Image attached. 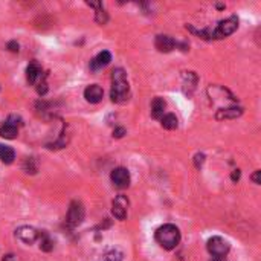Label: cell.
<instances>
[{
	"mask_svg": "<svg viewBox=\"0 0 261 261\" xmlns=\"http://www.w3.org/2000/svg\"><path fill=\"white\" fill-rule=\"evenodd\" d=\"M110 98L113 102L118 104H124L130 98V86L127 81V73L124 69H115L112 72V92H110Z\"/></svg>",
	"mask_w": 261,
	"mask_h": 261,
	"instance_id": "cell-1",
	"label": "cell"
},
{
	"mask_svg": "<svg viewBox=\"0 0 261 261\" xmlns=\"http://www.w3.org/2000/svg\"><path fill=\"white\" fill-rule=\"evenodd\" d=\"M156 241L161 244V246L166 251H173L177 248V244L180 243V231H179V228L174 226V225H163L161 226L156 234Z\"/></svg>",
	"mask_w": 261,
	"mask_h": 261,
	"instance_id": "cell-2",
	"label": "cell"
},
{
	"mask_svg": "<svg viewBox=\"0 0 261 261\" xmlns=\"http://www.w3.org/2000/svg\"><path fill=\"white\" fill-rule=\"evenodd\" d=\"M208 95H209L212 104H220L222 105L220 109H226V107H231V105L237 104V98L228 89H225L222 86H211L208 89Z\"/></svg>",
	"mask_w": 261,
	"mask_h": 261,
	"instance_id": "cell-3",
	"label": "cell"
},
{
	"mask_svg": "<svg viewBox=\"0 0 261 261\" xmlns=\"http://www.w3.org/2000/svg\"><path fill=\"white\" fill-rule=\"evenodd\" d=\"M238 28V19L235 17V15H232V17H229L226 20H222L217 28L212 31V38L216 40H223L226 37H229L231 34H234L235 31Z\"/></svg>",
	"mask_w": 261,
	"mask_h": 261,
	"instance_id": "cell-4",
	"label": "cell"
},
{
	"mask_svg": "<svg viewBox=\"0 0 261 261\" xmlns=\"http://www.w3.org/2000/svg\"><path fill=\"white\" fill-rule=\"evenodd\" d=\"M206 249L212 257H226L231 246H229V243L222 238V237H212L208 240L206 244Z\"/></svg>",
	"mask_w": 261,
	"mask_h": 261,
	"instance_id": "cell-5",
	"label": "cell"
},
{
	"mask_svg": "<svg viewBox=\"0 0 261 261\" xmlns=\"http://www.w3.org/2000/svg\"><path fill=\"white\" fill-rule=\"evenodd\" d=\"M84 216H86L84 206L80 202H72L70 206H69V211H67L66 222L70 228H76V226H80L83 223Z\"/></svg>",
	"mask_w": 261,
	"mask_h": 261,
	"instance_id": "cell-6",
	"label": "cell"
},
{
	"mask_svg": "<svg viewBox=\"0 0 261 261\" xmlns=\"http://www.w3.org/2000/svg\"><path fill=\"white\" fill-rule=\"evenodd\" d=\"M19 126H22V119L17 116H11L5 124L0 127V136L5 139H15L19 134Z\"/></svg>",
	"mask_w": 261,
	"mask_h": 261,
	"instance_id": "cell-7",
	"label": "cell"
},
{
	"mask_svg": "<svg viewBox=\"0 0 261 261\" xmlns=\"http://www.w3.org/2000/svg\"><path fill=\"white\" fill-rule=\"evenodd\" d=\"M110 179L113 182V185L119 190L129 188V185H130V173L124 166L115 168V170L112 171V174H110Z\"/></svg>",
	"mask_w": 261,
	"mask_h": 261,
	"instance_id": "cell-8",
	"label": "cell"
},
{
	"mask_svg": "<svg viewBox=\"0 0 261 261\" xmlns=\"http://www.w3.org/2000/svg\"><path fill=\"white\" fill-rule=\"evenodd\" d=\"M127 209H129V198L126 196H118L112 202V214L118 220H126L127 217Z\"/></svg>",
	"mask_w": 261,
	"mask_h": 261,
	"instance_id": "cell-9",
	"label": "cell"
},
{
	"mask_svg": "<svg viewBox=\"0 0 261 261\" xmlns=\"http://www.w3.org/2000/svg\"><path fill=\"white\" fill-rule=\"evenodd\" d=\"M15 235H17L19 240H22L26 244H33L35 240H38L40 232L37 229H34L33 226H20L17 231H15Z\"/></svg>",
	"mask_w": 261,
	"mask_h": 261,
	"instance_id": "cell-10",
	"label": "cell"
},
{
	"mask_svg": "<svg viewBox=\"0 0 261 261\" xmlns=\"http://www.w3.org/2000/svg\"><path fill=\"white\" fill-rule=\"evenodd\" d=\"M102 97H104V92H102V89H101L98 84H90V86H87L86 90H84V98H86V101L90 102V104H98V102H101V101H102Z\"/></svg>",
	"mask_w": 261,
	"mask_h": 261,
	"instance_id": "cell-11",
	"label": "cell"
},
{
	"mask_svg": "<svg viewBox=\"0 0 261 261\" xmlns=\"http://www.w3.org/2000/svg\"><path fill=\"white\" fill-rule=\"evenodd\" d=\"M44 78H46V75L43 73L41 67L37 63H31L26 67V80L29 81V84H34L35 86L37 83H40Z\"/></svg>",
	"mask_w": 261,
	"mask_h": 261,
	"instance_id": "cell-12",
	"label": "cell"
},
{
	"mask_svg": "<svg viewBox=\"0 0 261 261\" xmlns=\"http://www.w3.org/2000/svg\"><path fill=\"white\" fill-rule=\"evenodd\" d=\"M155 46H156V49L159 52H165L166 54V52H171L177 46V43L170 35H158L156 40H155Z\"/></svg>",
	"mask_w": 261,
	"mask_h": 261,
	"instance_id": "cell-13",
	"label": "cell"
},
{
	"mask_svg": "<svg viewBox=\"0 0 261 261\" xmlns=\"http://www.w3.org/2000/svg\"><path fill=\"white\" fill-rule=\"evenodd\" d=\"M110 61H112V54L109 51H102L90 61V69L94 72H97L99 69H104L105 66H109Z\"/></svg>",
	"mask_w": 261,
	"mask_h": 261,
	"instance_id": "cell-14",
	"label": "cell"
},
{
	"mask_svg": "<svg viewBox=\"0 0 261 261\" xmlns=\"http://www.w3.org/2000/svg\"><path fill=\"white\" fill-rule=\"evenodd\" d=\"M243 115V109L237 105H231V107H226V109H220L216 113V119L219 121H226V119H235L238 116Z\"/></svg>",
	"mask_w": 261,
	"mask_h": 261,
	"instance_id": "cell-15",
	"label": "cell"
},
{
	"mask_svg": "<svg viewBox=\"0 0 261 261\" xmlns=\"http://www.w3.org/2000/svg\"><path fill=\"white\" fill-rule=\"evenodd\" d=\"M165 109H166V102L163 98L156 97L151 101V116L155 119H161L165 113Z\"/></svg>",
	"mask_w": 261,
	"mask_h": 261,
	"instance_id": "cell-16",
	"label": "cell"
},
{
	"mask_svg": "<svg viewBox=\"0 0 261 261\" xmlns=\"http://www.w3.org/2000/svg\"><path fill=\"white\" fill-rule=\"evenodd\" d=\"M87 5L97 9V17H95V20H97L99 25H105L107 20H109V15H107V12H105L102 3H101V2H87Z\"/></svg>",
	"mask_w": 261,
	"mask_h": 261,
	"instance_id": "cell-17",
	"label": "cell"
},
{
	"mask_svg": "<svg viewBox=\"0 0 261 261\" xmlns=\"http://www.w3.org/2000/svg\"><path fill=\"white\" fill-rule=\"evenodd\" d=\"M161 126L165 130H176L179 127V121L176 118V115L173 113H166L161 118Z\"/></svg>",
	"mask_w": 261,
	"mask_h": 261,
	"instance_id": "cell-18",
	"label": "cell"
},
{
	"mask_svg": "<svg viewBox=\"0 0 261 261\" xmlns=\"http://www.w3.org/2000/svg\"><path fill=\"white\" fill-rule=\"evenodd\" d=\"M15 159V151L8 147V145H2L0 144V162L3 163H12Z\"/></svg>",
	"mask_w": 261,
	"mask_h": 261,
	"instance_id": "cell-19",
	"label": "cell"
},
{
	"mask_svg": "<svg viewBox=\"0 0 261 261\" xmlns=\"http://www.w3.org/2000/svg\"><path fill=\"white\" fill-rule=\"evenodd\" d=\"M38 240H40V249H41V251H44V252H49V251H52V248H54V243H52V240L49 238V235H48V234H46V232H40Z\"/></svg>",
	"mask_w": 261,
	"mask_h": 261,
	"instance_id": "cell-20",
	"label": "cell"
},
{
	"mask_svg": "<svg viewBox=\"0 0 261 261\" xmlns=\"http://www.w3.org/2000/svg\"><path fill=\"white\" fill-rule=\"evenodd\" d=\"M102 261H122V254L119 251H110L105 254Z\"/></svg>",
	"mask_w": 261,
	"mask_h": 261,
	"instance_id": "cell-21",
	"label": "cell"
},
{
	"mask_svg": "<svg viewBox=\"0 0 261 261\" xmlns=\"http://www.w3.org/2000/svg\"><path fill=\"white\" fill-rule=\"evenodd\" d=\"M35 87H37V92H38V95H46V92H48V83H46V78L44 80H41L40 83H37L35 84Z\"/></svg>",
	"mask_w": 261,
	"mask_h": 261,
	"instance_id": "cell-22",
	"label": "cell"
},
{
	"mask_svg": "<svg viewBox=\"0 0 261 261\" xmlns=\"http://www.w3.org/2000/svg\"><path fill=\"white\" fill-rule=\"evenodd\" d=\"M203 162H205V155H203V153H197V155L194 156V163H196V166H197V168H202Z\"/></svg>",
	"mask_w": 261,
	"mask_h": 261,
	"instance_id": "cell-23",
	"label": "cell"
},
{
	"mask_svg": "<svg viewBox=\"0 0 261 261\" xmlns=\"http://www.w3.org/2000/svg\"><path fill=\"white\" fill-rule=\"evenodd\" d=\"M124 134H126V129H122V127H118V129L113 130V137H118V139L124 136Z\"/></svg>",
	"mask_w": 261,
	"mask_h": 261,
	"instance_id": "cell-24",
	"label": "cell"
},
{
	"mask_svg": "<svg viewBox=\"0 0 261 261\" xmlns=\"http://www.w3.org/2000/svg\"><path fill=\"white\" fill-rule=\"evenodd\" d=\"M252 180H254V183H257V185H260L261 183V171H255L254 174H252Z\"/></svg>",
	"mask_w": 261,
	"mask_h": 261,
	"instance_id": "cell-25",
	"label": "cell"
},
{
	"mask_svg": "<svg viewBox=\"0 0 261 261\" xmlns=\"http://www.w3.org/2000/svg\"><path fill=\"white\" fill-rule=\"evenodd\" d=\"M8 48H9V51H12V52H19V44L15 43V41H11V43L8 44Z\"/></svg>",
	"mask_w": 261,
	"mask_h": 261,
	"instance_id": "cell-26",
	"label": "cell"
},
{
	"mask_svg": "<svg viewBox=\"0 0 261 261\" xmlns=\"http://www.w3.org/2000/svg\"><path fill=\"white\" fill-rule=\"evenodd\" d=\"M240 176H241V171L240 170H234V173H232V180L234 182H237V180H240Z\"/></svg>",
	"mask_w": 261,
	"mask_h": 261,
	"instance_id": "cell-27",
	"label": "cell"
},
{
	"mask_svg": "<svg viewBox=\"0 0 261 261\" xmlns=\"http://www.w3.org/2000/svg\"><path fill=\"white\" fill-rule=\"evenodd\" d=\"M2 261H17V260H15V257H14V255H11V254H9V255H5Z\"/></svg>",
	"mask_w": 261,
	"mask_h": 261,
	"instance_id": "cell-28",
	"label": "cell"
},
{
	"mask_svg": "<svg viewBox=\"0 0 261 261\" xmlns=\"http://www.w3.org/2000/svg\"><path fill=\"white\" fill-rule=\"evenodd\" d=\"M209 261H226V257H212Z\"/></svg>",
	"mask_w": 261,
	"mask_h": 261,
	"instance_id": "cell-29",
	"label": "cell"
}]
</instances>
